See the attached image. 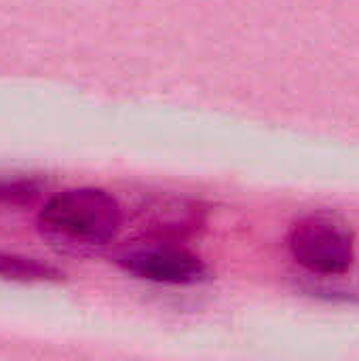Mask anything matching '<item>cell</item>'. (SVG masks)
I'll return each mask as SVG.
<instances>
[{"instance_id": "cell-5", "label": "cell", "mask_w": 359, "mask_h": 361, "mask_svg": "<svg viewBox=\"0 0 359 361\" xmlns=\"http://www.w3.org/2000/svg\"><path fill=\"white\" fill-rule=\"evenodd\" d=\"M36 192L32 182L25 180H0V203H23Z\"/></svg>"}, {"instance_id": "cell-4", "label": "cell", "mask_w": 359, "mask_h": 361, "mask_svg": "<svg viewBox=\"0 0 359 361\" xmlns=\"http://www.w3.org/2000/svg\"><path fill=\"white\" fill-rule=\"evenodd\" d=\"M0 279L19 283H51L61 279V273L34 258L0 252Z\"/></svg>"}, {"instance_id": "cell-2", "label": "cell", "mask_w": 359, "mask_h": 361, "mask_svg": "<svg viewBox=\"0 0 359 361\" xmlns=\"http://www.w3.org/2000/svg\"><path fill=\"white\" fill-rule=\"evenodd\" d=\"M292 258L320 277H341L355 262V237L334 216H307L296 222L288 237Z\"/></svg>"}, {"instance_id": "cell-3", "label": "cell", "mask_w": 359, "mask_h": 361, "mask_svg": "<svg viewBox=\"0 0 359 361\" xmlns=\"http://www.w3.org/2000/svg\"><path fill=\"white\" fill-rule=\"evenodd\" d=\"M118 264L133 277L163 286H195L209 279V269L199 256L167 243L131 247Z\"/></svg>"}, {"instance_id": "cell-1", "label": "cell", "mask_w": 359, "mask_h": 361, "mask_svg": "<svg viewBox=\"0 0 359 361\" xmlns=\"http://www.w3.org/2000/svg\"><path fill=\"white\" fill-rule=\"evenodd\" d=\"M123 224L118 201L102 188H70L51 197L40 214L38 228L51 241L99 247L110 243Z\"/></svg>"}]
</instances>
